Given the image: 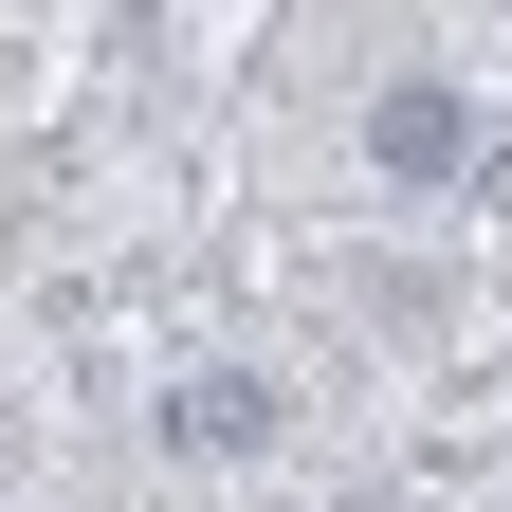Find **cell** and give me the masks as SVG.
<instances>
[{"instance_id":"obj_1","label":"cell","mask_w":512,"mask_h":512,"mask_svg":"<svg viewBox=\"0 0 512 512\" xmlns=\"http://www.w3.org/2000/svg\"><path fill=\"white\" fill-rule=\"evenodd\" d=\"M366 147H384V165H458V92H384Z\"/></svg>"}]
</instances>
